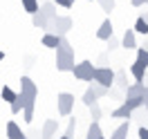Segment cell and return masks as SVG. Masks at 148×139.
I'll return each instance as SVG.
<instances>
[{
	"mask_svg": "<svg viewBox=\"0 0 148 139\" xmlns=\"http://www.w3.org/2000/svg\"><path fill=\"white\" fill-rule=\"evenodd\" d=\"M101 137H103L101 126H99L97 121H92V123H90V128H88V135H85V139H101Z\"/></svg>",
	"mask_w": 148,
	"mask_h": 139,
	"instance_id": "cell-17",
	"label": "cell"
},
{
	"mask_svg": "<svg viewBox=\"0 0 148 139\" xmlns=\"http://www.w3.org/2000/svg\"><path fill=\"white\" fill-rule=\"evenodd\" d=\"M70 29H72V18H70V16H56L54 20H47L45 34H54V36L63 38Z\"/></svg>",
	"mask_w": 148,
	"mask_h": 139,
	"instance_id": "cell-2",
	"label": "cell"
},
{
	"mask_svg": "<svg viewBox=\"0 0 148 139\" xmlns=\"http://www.w3.org/2000/svg\"><path fill=\"white\" fill-rule=\"evenodd\" d=\"M144 90H146L144 83H130L123 94H126V99H141V97H144Z\"/></svg>",
	"mask_w": 148,
	"mask_h": 139,
	"instance_id": "cell-8",
	"label": "cell"
},
{
	"mask_svg": "<svg viewBox=\"0 0 148 139\" xmlns=\"http://www.w3.org/2000/svg\"><path fill=\"white\" fill-rule=\"evenodd\" d=\"M119 43H121V47H123V49H137V34H135L132 29H126Z\"/></svg>",
	"mask_w": 148,
	"mask_h": 139,
	"instance_id": "cell-7",
	"label": "cell"
},
{
	"mask_svg": "<svg viewBox=\"0 0 148 139\" xmlns=\"http://www.w3.org/2000/svg\"><path fill=\"white\" fill-rule=\"evenodd\" d=\"M23 7H25V11H27V14H32V16H34V14L38 11V0H23Z\"/></svg>",
	"mask_w": 148,
	"mask_h": 139,
	"instance_id": "cell-25",
	"label": "cell"
},
{
	"mask_svg": "<svg viewBox=\"0 0 148 139\" xmlns=\"http://www.w3.org/2000/svg\"><path fill=\"white\" fill-rule=\"evenodd\" d=\"M92 90H94V94H97L99 99L108 97V90H106V88H101V85H97V83H92Z\"/></svg>",
	"mask_w": 148,
	"mask_h": 139,
	"instance_id": "cell-31",
	"label": "cell"
},
{
	"mask_svg": "<svg viewBox=\"0 0 148 139\" xmlns=\"http://www.w3.org/2000/svg\"><path fill=\"white\" fill-rule=\"evenodd\" d=\"M7 137L9 139H27V135L20 130V126L16 121H9V123H7Z\"/></svg>",
	"mask_w": 148,
	"mask_h": 139,
	"instance_id": "cell-12",
	"label": "cell"
},
{
	"mask_svg": "<svg viewBox=\"0 0 148 139\" xmlns=\"http://www.w3.org/2000/svg\"><path fill=\"white\" fill-rule=\"evenodd\" d=\"M141 108L148 112V88L144 90V97H141Z\"/></svg>",
	"mask_w": 148,
	"mask_h": 139,
	"instance_id": "cell-33",
	"label": "cell"
},
{
	"mask_svg": "<svg viewBox=\"0 0 148 139\" xmlns=\"http://www.w3.org/2000/svg\"><path fill=\"white\" fill-rule=\"evenodd\" d=\"M25 103H27V99H25V97H23V94H16V99H14V101L9 103L11 105V112H14V114H18L20 110H23V108H25Z\"/></svg>",
	"mask_w": 148,
	"mask_h": 139,
	"instance_id": "cell-18",
	"label": "cell"
},
{
	"mask_svg": "<svg viewBox=\"0 0 148 139\" xmlns=\"http://www.w3.org/2000/svg\"><path fill=\"white\" fill-rule=\"evenodd\" d=\"M99 5H101V9L103 11H114V0H99Z\"/></svg>",
	"mask_w": 148,
	"mask_h": 139,
	"instance_id": "cell-29",
	"label": "cell"
},
{
	"mask_svg": "<svg viewBox=\"0 0 148 139\" xmlns=\"http://www.w3.org/2000/svg\"><path fill=\"white\" fill-rule=\"evenodd\" d=\"M20 94H23L27 101H36L38 88H36V83H34L29 76H20Z\"/></svg>",
	"mask_w": 148,
	"mask_h": 139,
	"instance_id": "cell-6",
	"label": "cell"
},
{
	"mask_svg": "<svg viewBox=\"0 0 148 139\" xmlns=\"http://www.w3.org/2000/svg\"><path fill=\"white\" fill-rule=\"evenodd\" d=\"M117 47H121V43H119V38L112 34L110 38H108V52H112V49H117Z\"/></svg>",
	"mask_w": 148,
	"mask_h": 139,
	"instance_id": "cell-30",
	"label": "cell"
},
{
	"mask_svg": "<svg viewBox=\"0 0 148 139\" xmlns=\"http://www.w3.org/2000/svg\"><path fill=\"white\" fill-rule=\"evenodd\" d=\"M32 23H34V27H36V29H47V18H43L38 11L32 16Z\"/></svg>",
	"mask_w": 148,
	"mask_h": 139,
	"instance_id": "cell-24",
	"label": "cell"
},
{
	"mask_svg": "<svg viewBox=\"0 0 148 139\" xmlns=\"http://www.w3.org/2000/svg\"><path fill=\"white\" fill-rule=\"evenodd\" d=\"M56 5H58V7H65V9H70V7H72V2H70V0H56Z\"/></svg>",
	"mask_w": 148,
	"mask_h": 139,
	"instance_id": "cell-35",
	"label": "cell"
},
{
	"mask_svg": "<svg viewBox=\"0 0 148 139\" xmlns=\"http://www.w3.org/2000/svg\"><path fill=\"white\" fill-rule=\"evenodd\" d=\"M130 74H132V79H135V83H141V81H144V74H146V67L135 61V63L130 65Z\"/></svg>",
	"mask_w": 148,
	"mask_h": 139,
	"instance_id": "cell-14",
	"label": "cell"
},
{
	"mask_svg": "<svg viewBox=\"0 0 148 139\" xmlns=\"http://www.w3.org/2000/svg\"><path fill=\"white\" fill-rule=\"evenodd\" d=\"M139 18H141V20H144V23L148 25V11H144V16H139Z\"/></svg>",
	"mask_w": 148,
	"mask_h": 139,
	"instance_id": "cell-37",
	"label": "cell"
},
{
	"mask_svg": "<svg viewBox=\"0 0 148 139\" xmlns=\"http://www.w3.org/2000/svg\"><path fill=\"white\" fill-rule=\"evenodd\" d=\"M34 105H36V101H27L25 108H23V114H25V121H27V123L34 121Z\"/></svg>",
	"mask_w": 148,
	"mask_h": 139,
	"instance_id": "cell-21",
	"label": "cell"
},
{
	"mask_svg": "<svg viewBox=\"0 0 148 139\" xmlns=\"http://www.w3.org/2000/svg\"><path fill=\"white\" fill-rule=\"evenodd\" d=\"M38 14L43 16V18H47V20H54L58 14H56V5L54 2H43L40 7H38Z\"/></svg>",
	"mask_w": 148,
	"mask_h": 139,
	"instance_id": "cell-10",
	"label": "cell"
},
{
	"mask_svg": "<svg viewBox=\"0 0 148 139\" xmlns=\"http://www.w3.org/2000/svg\"><path fill=\"white\" fill-rule=\"evenodd\" d=\"M74 74V79L79 81H92V72H94V63L92 61H81V63H74V67L70 70Z\"/></svg>",
	"mask_w": 148,
	"mask_h": 139,
	"instance_id": "cell-4",
	"label": "cell"
},
{
	"mask_svg": "<svg viewBox=\"0 0 148 139\" xmlns=\"http://www.w3.org/2000/svg\"><path fill=\"white\" fill-rule=\"evenodd\" d=\"M141 49H146V52H148V40H146V38H144V47H141Z\"/></svg>",
	"mask_w": 148,
	"mask_h": 139,
	"instance_id": "cell-39",
	"label": "cell"
},
{
	"mask_svg": "<svg viewBox=\"0 0 148 139\" xmlns=\"http://www.w3.org/2000/svg\"><path fill=\"white\" fill-rule=\"evenodd\" d=\"M101 114H103L101 105H99V103H92V105H90V117H92V121H97V123H99Z\"/></svg>",
	"mask_w": 148,
	"mask_h": 139,
	"instance_id": "cell-26",
	"label": "cell"
},
{
	"mask_svg": "<svg viewBox=\"0 0 148 139\" xmlns=\"http://www.w3.org/2000/svg\"><path fill=\"white\" fill-rule=\"evenodd\" d=\"M112 85H117V90H119V92H126V88L130 85L126 70H117V72H114V81H112Z\"/></svg>",
	"mask_w": 148,
	"mask_h": 139,
	"instance_id": "cell-9",
	"label": "cell"
},
{
	"mask_svg": "<svg viewBox=\"0 0 148 139\" xmlns=\"http://www.w3.org/2000/svg\"><path fill=\"white\" fill-rule=\"evenodd\" d=\"M137 63H141L144 67H148V52L141 49V47H137Z\"/></svg>",
	"mask_w": 148,
	"mask_h": 139,
	"instance_id": "cell-27",
	"label": "cell"
},
{
	"mask_svg": "<svg viewBox=\"0 0 148 139\" xmlns=\"http://www.w3.org/2000/svg\"><path fill=\"white\" fill-rule=\"evenodd\" d=\"M2 58H5V52H2V49H0V61H2Z\"/></svg>",
	"mask_w": 148,
	"mask_h": 139,
	"instance_id": "cell-40",
	"label": "cell"
},
{
	"mask_svg": "<svg viewBox=\"0 0 148 139\" xmlns=\"http://www.w3.org/2000/svg\"><path fill=\"white\" fill-rule=\"evenodd\" d=\"M58 43H61V38L54 36V34H45V36H43V45L49 47V49H56V47H58Z\"/></svg>",
	"mask_w": 148,
	"mask_h": 139,
	"instance_id": "cell-20",
	"label": "cell"
},
{
	"mask_svg": "<svg viewBox=\"0 0 148 139\" xmlns=\"http://www.w3.org/2000/svg\"><path fill=\"white\" fill-rule=\"evenodd\" d=\"M70 2H74V0H70Z\"/></svg>",
	"mask_w": 148,
	"mask_h": 139,
	"instance_id": "cell-43",
	"label": "cell"
},
{
	"mask_svg": "<svg viewBox=\"0 0 148 139\" xmlns=\"http://www.w3.org/2000/svg\"><path fill=\"white\" fill-rule=\"evenodd\" d=\"M58 139H72V137H65V135H63V137H58Z\"/></svg>",
	"mask_w": 148,
	"mask_h": 139,
	"instance_id": "cell-41",
	"label": "cell"
},
{
	"mask_svg": "<svg viewBox=\"0 0 148 139\" xmlns=\"http://www.w3.org/2000/svg\"><path fill=\"white\" fill-rule=\"evenodd\" d=\"M56 103H58V114H61V117H70L72 110H74V94L61 92L58 99H56Z\"/></svg>",
	"mask_w": 148,
	"mask_h": 139,
	"instance_id": "cell-5",
	"label": "cell"
},
{
	"mask_svg": "<svg viewBox=\"0 0 148 139\" xmlns=\"http://www.w3.org/2000/svg\"><path fill=\"white\" fill-rule=\"evenodd\" d=\"M130 132V121H123L121 126H117L114 128V132H112V139H126Z\"/></svg>",
	"mask_w": 148,
	"mask_h": 139,
	"instance_id": "cell-16",
	"label": "cell"
},
{
	"mask_svg": "<svg viewBox=\"0 0 148 139\" xmlns=\"http://www.w3.org/2000/svg\"><path fill=\"white\" fill-rule=\"evenodd\" d=\"M123 103H126V105H128V108H130V110H132V112L141 108V99H126V101H123Z\"/></svg>",
	"mask_w": 148,
	"mask_h": 139,
	"instance_id": "cell-28",
	"label": "cell"
},
{
	"mask_svg": "<svg viewBox=\"0 0 148 139\" xmlns=\"http://www.w3.org/2000/svg\"><path fill=\"white\" fill-rule=\"evenodd\" d=\"M146 7H148V0H146Z\"/></svg>",
	"mask_w": 148,
	"mask_h": 139,
	"instance_id": "cell-42",
	"label": "cell"
},
{
	"mask_svg": "<svg viewBox=\"0 0 148 139\" xmlns=\"http://www.w3.org/2000/svg\"><path fill=\"white\" fill-rule=\"evenodd\" d=\"M101 139H103V137H101Z\"/></svg>",
	"mask_w": 148,
	"mask_h": 139,
	"instance_id": "cell-44",
	"label": "cell"
},
{
	"mask_svg": "<svg viewBox=\"0 0 148 139\" xmlns=\"http://www.w3.org/2000/svg\"><path fill=\"white\" fill-rule=\"evenodd\" d=\"M130 117H132V110L126 103H121L117 110H112V119H130Z\"/></svg>",
	"mask_w": 148,
	"mask_h": 139,
	"instance_id": "cell-15",
	"label": "cell"
},
{
	"mask_svg": "<svg viewBox=\"0 0 148 139\" xmlns=\"http://www.w3.org/2000/svg\"><path fill=\"white\" fill-rule=\"evenodd\" d=\"M92 81L97 85L106 88V90H110V88H112V81H114V72H112L110 67H94Z\"/></svg>",
	"mask_w": 148,
	"mask_h": 139,
	"instance_id": "cell-3",
	"label": "cell"
},
{
	"mask_svg": "<svg viewBox=\"0 0 148 139\" xmlns=\"http://www.w3.org/2000/svg\"><path fill=\"white\" fill-rule=\"evenodd\" d=\"M58 132V121L56 119H47L43 123V139H52Z\"/></svg>",
	"mask_w": 148,
	"mask_h": 139,
	"instance_id": "cell-11",
	"label": "cell"
},
{
	"mask_svg": "<svg viewBox=\"0 0 148 139\" xmlns=\"http://www.w3.org/2000/svg\"><path fill=\"white\" fill-rule=\"evenodd\" d=\"M139 139H148V128H144V126H139Z\"/></svg>",
	"mask_w": 148,
	"mask_h": 139,
	"instance_id": "cell-34",
	"label": "cell"
},
{
	"mask_svg": "<svg viewBox=\"0 0 148 139\" xmlns=\"http://www.w3.org/2000/svg\"><path fill=\"white\" fill-rule=\"evenodd\" d=\"M99 63H101V67H106V54L99 56Z\"/></svg>",
	"mask_w": 148,
	"mask_h": 139,
	"instance_id": "cell-36",
	"label": "cell"
},
{
	"mask_svg": "<svg viewBox=\"0 0 148 139\" xmlns=\"http://www.w3.org/2000/svg\"><path fill=\"white\" fill-rule=\"evenodd\" d=\"M16 94L18 92H14L9 85H2V92H0V97H2V101H7V103H11L14 99H16Z\"/></svg>",
	"mask_w": 148,
	"mask_h": 139,
	"instance_id": "cell-22",
	"label": "cell"
},
{
	"mask_svg": "<svg viewBox=\"0 0 148 139\" xmlns=\"http://www.w3.org/2000/svg\"><path fill=\"white\" fill-rule=\"evenodd\" d=\"M132 31H135V34H141V36H148V25H146L141 18H137V20H135V27H132Z\"/></svg>",
	"mask_w": 148,
	"mask_h": 139,
	"instance_id": "cell-23",
	"label": "cell"
},
{
	"mask_svg": "<svg viewBox=\"0 0 148 139\" xmlns=\"http://www.w3.org/2000/svg\"><path fill=\"white\" fill-rule=\"evenodd\" d=\"M74 130H76V121L70 119V123H67V130H65V137H72V135H74Z\"/></svg>",
	"mask_w": 148,
	"mask_h": 139,
	"instance_id": "cell-32",
	"label": "cell"
},
{
	"mask_svg": "<svg viewBox=\"0 0 148 139\" xmlns=\"http://www.w3.org/2000/svg\"><path fill=\"white\" fill-rule=\"evenodd\" d=\"M72 67H74V47L63 36L58 47H56V70L58 72H70Z\"/></svg>",
	"mask_w": 148,
	"mask_h": 139,
	"instance_id": "cell-1",
	"label": "cell"
},
{
	"mask_svg": "<svg viewBox=\"0 0 148 139\" xmlns=\"http://www.w3.org/2000/svg\"><path fill=\"white\" fill-rule=\"evenodd\" d=\"M112 36V20L106 18L101 23V27L97 29V38H101V40H108V38Z\"/></svg>",
	"mask_w": 148,
	"mask_h": 139,
	"instance_id": "cell-13",
	"label": "cell"
},
{
	"mask_svg": "<svg viewBox=\"0 0 148 139\" xmlns=\"http://www.w3.org/2000/svg\"><path fill=\"white\" fill-rule=\"evenodd\" d=\"M141 83H144V85H146V88H148V72H146V74H144V81H141Z\"/></svg>",
	"mask_w": 148,
	"mask_h": 139,
	"instance_id": "cell-38",
	"label": "cell"
},
{
	"mask_svg": "<svg viewBox=\"0 0 148 139\" xmlns=\"http://www.w3.org/2000/svg\"><path fill=\"white\" fill-rule=\"evenodd\" d=\"M83 103H85V105H88V108H90L92 103H99V97L94 94L92 85H90V88H88V90H85V92H83Z\"/></svg>",
	"mask_w": 148,
	"mask_h": 139,
	"instance_id": "cell-19",
	"label": "cell"
}]
</instances>
